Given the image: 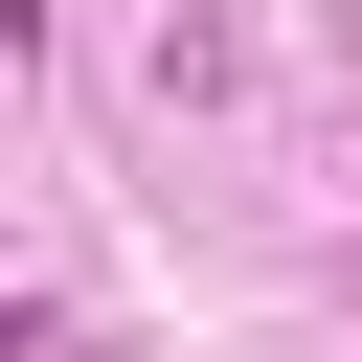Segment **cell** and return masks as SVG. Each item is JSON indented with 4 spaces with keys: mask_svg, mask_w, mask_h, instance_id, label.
<instances>
[]
</instances>
